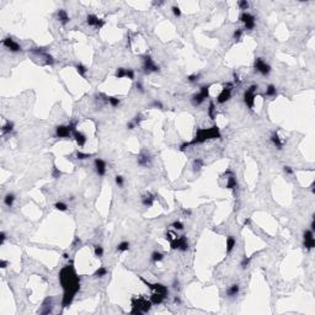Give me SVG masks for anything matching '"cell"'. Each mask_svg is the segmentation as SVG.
Listing matches in <instances>:
<instances>
[{
    "label": "cell",
    "instance_id": "22",
    "mask_svg": "<svg viewBox=\"0 0 315 315\" xmlns=\"http://www.w3.org/2000/svg\"><path fill=\"white\" fill-rule=\"evenodd\" d=\"M165 295H163V294H159V293H153L151 294V297H150V302H151V304H154V305H158V304H161L164 300H165Z\"/></svg>",
    "mask_w": 315,
    "mask_h": 315
},
{
    "label": "cell",
    "instance_id": "29",
    "mask_svg": "<svg viewBox=\"0 0 315 315\" xmlns=\"http://www.w3.org/2000/svg\"><path fill=\"white\" fill-rule=\"evenodd\" d=\"M106 275H107V268H106L105 266H101V267H99V268L95 271L94 277H96V278H102V277H105Z\"/></svg>",
    "mask_w": 315,
    "mask_h": 315
},
{
    "label": "cell",
    "instance_id": "12",
    "mask_svg": "<svg viewBox=\"0 0 315 315\" xmlns=\"http://www.w3.org/2000/svg\"><path fill=\"white\" fill-rule=\"evenodd\" d=\"M1 44L7 49V51H10L11 53H19V52H21L22 51V48H21V46L16 42V41H14L11 37H6V38H4L2 41H1Z\"/></svg>",
    "mask_w": 315,
    "mask_h": 315
},
{
    "label": "cell",
    "instance_id": "48",
    "mask_svg": "<svg viewBox=\"0 0 315 315\" xmlns=\"http://www.w3.org/2000/svg\"><path fill=\"white\" fill-rule=\"evenodd\" d=\"M61 175H62V173H61V171H58V169L54 166V169H53V177H54V178H57V177H59Z\"/></svg>",
    "mask_w": 315,
    "mask_h": 315
},
{
    "label": "cell",
    "instance_id": "25",
    "mask_svg": "<svg viewBox=\"0 0 315 315\" xmlns=\"http://www.w3.org/2000/svg\"><path fill=\"white\" fill-rule=\"evenodd\" d=\"M236 186H238V182H236V178L234 177L233 174H230V176L228 177V180H227V188H229V190H235L236 188Z\"/></svg>",
    "mask_w": 315,
    "mask_h": 315
},
{
    "label": "cell",
    "instance_id": "34",
    "mask_svg": "<svg viewBox=\"0 0 315 315\" xmlns=\"http://www.w3.org/2000/svg\"><path fill=\"white\" fill-rule=\"evenodd\" d=\"M94 252H95V256L100 259V257L104 256V247L101 245H95V247H94Z\"/></svg>",
    "mask_w": 315,
    "mask_h": 315
},
{
    "label": "cell",
    "instance_id": "56",
    "mask_svg": "<svg viewBox=\"0 0 315 315\" xmlns=\"http://www.w3.org/2000/svg\"><path fill=\"white\" fill-rule=\"evenodd\" d=\"M63 256H64V259H69V256H68V254H64V255H63Z\"/></svg>",
    "mask_w": 315,
    "mask_h": 315
},
{
    "label": "cell",
    "instance_id": "40",
    "mask_svg": "<svg viewBox=\"0 0 315 315\" xmlns=\"http://www.w3.org/2000/svg\"><path fill=\"white\" fill-rule=\"evenodd\" d=\"M250 261H251V257H246V256H244V259L241 260V263H240V266H241V268H243V270H245V268L249 267Z\"/></svg>",
    "mask_w": 315,
    "mask_h": 315
},
{
    "label": "cell",
    "instance_id": "21",
    "mask_svg": "<svg viewBox=\"0 0 315 315\" xmlns=\"http://www.w3.org/2000/svg\"><path fill=\"white\" fill-rule=\"evenodd\" d=\"M239 292H240V286H239L238 283H234V284H232V286L228 288L227 294H228V297L233 298V297H236V295L239 294Z\"/></svg>",
    "mask_w": 315,
    "mask_h": 315
},
{
    "label": "cell",
    "instance_id": "11",
    "mask_svg": "<svg viewBox=\"0 0 315 315\" xmlns=\"http://www.w3.org/2000/svg\"><path fill=\"white\" fill-rule=\"evenodd\" d=\"M232 86H233V84L232 83H228L223 89H222V91H220V94L217 96V102L218 104H225L227 101H229L230 100V97H232Z\"/></svg>",
    "mask_w": 315,
    "mask_h": 315
},
{
    "label": "cell",
    "instance_id": "50",
    "mask_svg": "<svg viewBox=\"0 0 315 315\" xmlns=\"http://www.w3.org/2000/svg\"><path fill=\"white\" fill-rule=\"evenodd\" d=\"M136 88H137V90L139 91V92H144V88H143V85H142V83H137V85H136Z\"/></svg>",
    "mask_w": 315,
    "mask_h": 315
},
{
    "label": "cell",
    "instance_id": "5",
    "mask_svg": "<svg viewBox=\"0 0 315 315\" xmlns=\"http://www.w3.org/2000/svg\"><path fill=\"white\" fill-rule=\"evenodd\" d=\"M76 131V122L73 121L70 122L68 126L61 124L56 128V137L58 138H69L70 136H73V132Z\"/></svg>",
    "mask_w": 315,
    "mask_h": 315
},
{
    "label": "cell",
    "instance_id": "39",
    "mask_svg": "<svg viewBox=\"0 0 315 315\" xmlns=\"http://www.w3.org/2000/svg\"><path fill=\"white\" fill-rule=\"evenodd\" d=\"M243 34H244V29H236V30L234 31V34H233V38H234L235 41H238V39L241 38Z\"/></svg>",
    "mask_w": 315,
    "mask_h": 315
},
{
    "label": "cell",
    "instance_id": "52",
    "mask_svg": "<svg viewBox=\"0 0 315 315\" xmlns=\"http://www.w3.org/2000/svg\"><path fill=\"white\" fill-rule=\"evenodd\" d=\"M0 236H1V244H4V243H5V240H6V234H5L4 232H1Z\"/></svg>",
    "mask_w": 315,
    "mask_h": 315
},
{
    "label": "cell",
    "instance_id": "20",
    "mask_svg": "<svg viewBox=\"0 0 315 315\" xmlns=\"http://www.w3.org/2000/svg\"><path fill=\"white\" fill-rule=\"evenodd\" d=\"M270 140H271V143L278 149V150H281V149H283V145H284V140L283 139H281L280 138V136H278V133L276 132V133H273L272 136H271V138H270Z\"/></svg>",
    "mask_w": 315,
    "mask_h": 315
},
{
    "label": "cell",
    "instance_id": "9",
    "mask_svg": "<svg viewBox=\"0 0 315 315\" xmlns=\"http://www.w3.org/2000/svg\"><path fill=\"white\" fill-rule=\"evenodd\" d=\"M208 96H209V86H202L200 92L192 96V104L195 106H200Z\"/></svg>",
    "mask_w": 315,
    "mask_h": 315
},
{
    "label": "cell",
    "instance_id": "49",
    "mask_svg": "<svg viewBox=\"0 0 315 315\" xmlns=\"http://www.w3.org/2000/svg\"><path fill=\"white\" fill-rule=\"evenodd\" d=\"M134 127H136V123H134L133 121H131V122L127 123V128H128V129H134Z\"/></svg>",
    "mask_w": 315,
    "mask_h": 315
},
{
    "label": "cell",
    "instance_id": "6",
    "mask_svg": "<svg viewBox=\"0 0 315 315\" xmlns=\"http://www.w3.org/2000/svg\"><path fill=\"white\" fill-rule=\"evenodd\" d=\"M239 20L244 24V30L251 31V30H254L255 26H256V19H255V16H254L252 14L247 12V11H243V12H241Z\"/></svg>",
    "mask_w": 315,
    "mask_h": 315
},
{
    "label": "cell",
    "instance_id": "18",
    "mask_svg": "<svg viewBox=\"0 0 315 315\" xmlns=\"http://www.w3.org/2000/svg\"><path fill=\"white\" fill-rule=\"evenodd\" d=\"M57 20H58L62 25H67L70 21V17L65 10L61 9V10H58V12H57Z\"/></svg>",
    "mask_w": 315,
    "mask_h": 315
},
{
    "label": "cell",
    "instance_id": "4",
    "mask_svg": "<svg viewBox=\"0 0 315 315\" xmlns=\"http://www.w3.org/2000/svg\"><path fill=\"white\" fill-rule=\"evenodd\" d=\"M151 302L143 298V297H138V298H133L132 299V313L133 314H144L148 313L151 308Z\"/></svg>",
    "mask_w": 315,
    "mask_h": 315
},
{
    "label": "cell",
    "instance_id": "30",
    "mask_svg": "<svg viewBox=\"0 0 315 315\" xmlns=\"http://www.w3.org/2000/svg\"><path fill=\"white\" fill-rule=\"evenodd\" d=\"M277 95V89L275 85L270 84L267 88H266V96H270V97H273Z\"/></svg>",
    "mask_w": 315,
    "mask_h": 315
},
{
    "label": "cell",
    "instance_id": "27",
    "mask_svg": "<svg viewBox=\"0 0 315 315\" xmlns=\"http://www.w3.org/2000/svg\"><path fill=\"white\" fill-rule=\"evenodd\" d=\"M203 165H205V161H203V159H201V158H197V159L193 161V165H192V168H193V171H195V173L200 171V170H201V168H203Z\"/></svg>",
    "mask_w": 315,
    "mask_h": 315
},
{
    "label": "cell",
    "instance_id": "10",
    "mask_svg": "<svg viewBox=\"0 0 315 315\" xmlns=\"http://www.w3.org/2000/svg\"><path fill=\"white\" fill-rule=\"evenodd\" d=\"M254 68L256 71H259L260 74H262L263 76H267L271 73V67L270 64H267L262 58H256L254 62Z\"/></svg>",
    "mask_w": 315,
    "mask_h": 315
},
{
    "label": "cell",
    "instance_id": "51",
    "mask_svg": "<svg viewBox=\"0 0 315 315\" xmlns=\"http://www.w3.org/2000/svg\"><path fill=\"white\" fill-rule=\"evenodd\" d=\"M182 213L186 215V217H190L191 214H192V212H191V209H182Z\"/></svg>",
    "mask_w": 315,
    "mask_h": 315
},
{
    "label": "cell",
    "instance_id": "47",
    "mask_svg": "<svg viewBox=\"0 0 315 315\" xmlns=\"http://www.w3.org/2000/svg\"><path fill=\"white\" fill-rule=\"evenodd\" d=\"M283 171H284V174H287V175H292V174L294 173V170H293L290 166H283Z\"/></svg>",
    "mask_w": 315,
    "mask_h": 315
},
{
    "label": "cell",
    "instance_id": "2",
    "mask_svg": "<svg viewBox=\"0 0 315 315\" xmlns=\"http://www.w3.org/2000/svg\"><path fill=\"white\" fill-rule=\"evenodd\" d=\"M219 138H222L220 129L218 128V126H213L210 128H200V129H197L195 138L188 143H190V145H196V144L205 143L206 140L219 139Z\"/></svg>",
    "mask_w": 315,
    "mask_h": 315
},
{
    "label": "cell",
    "instance_id": "42",
    "mask_svg": "<svg viewBox=\"0 0 315 315\" xmlns=\"http://www.w3.org/2000/svg\"><path fill=\"white\" fill-rule=\"evenodd\" d=\"M171 227H173L175 230H183V224H182L180 220H175V222L171 224Z\"/></svg>",
    "mask_w": 315,
    "mask_h": 315
},
{
    "label": "cell",
    "instance_id": "38",
    "mask_svg": "<svg viewBox=\"0 0 315 315\" xmlns=\"http://www.w3.org/2000/svg\"><path fill=\"white\" fill-rule=\"evenodd\" d=\"M126 70L124 68H118L115 73V76L118 78V79H122V78H126Z\"/></svg>",
    "mask_w": 315,
    "mask_h": 315
},
{
    "label": "cell",
    "instance_id": "43",
    "mask_svg": "<svg viewBox=\"0 0 315 315\" xmlns=\"http://www.w3.org/2000/svg\"><path fill=\"white\" fill-rule=\"evenodd\" d=\"M238 5H239V7L241 9V10H247L249 9V1H246V0H240V1H238Z\"/></svg>",
    "mask_w": 315,
    "mask_h": 315
},
{
    "label": "cell",
    "instance_id": "13",
    "mask_svg": "<svg viewBox=\"0 0 315 315\" xmlns=\"http://www.w3.org/2000/svg\"><path fill=\"white\" fill-rule=\"evenodd\" d=\"M303 245L307 250H312L315 247V239H314V232L313 230H305L303 234Z\"/></svg>",
    "mask_w": 315,
    "mask_h": 315
},
{
    "label": "cell",
    "instance_id": "1",
    "mask_svg": "<svg viewBox=\"0 0 315 315\" xmlns=\"http://www.w3.org/2000/svg\"><path fill=\"white\" fill-rule=\"evenodd\" d=\"M59 282L62 284L63 288V300H62V305L63 308L69 307L73 302V299L75 298L76 293L80 289V278L76 275L74 266H73V261H70V265L64 266L61 272H59Z\"/></svg>",
    "mask_w": 315,
    "mask_h": 315
},
{
    "label": "cell",
    "instance_id": "53",
    "mask_svg": "<svg viewBox=\"0 0 315 315\" xmlns=\"http://www.w3.org/2000/svg\"><path fill=\"white\" fill-rule=\"evenodd\" d=\"M153 106H155V107H159V108H163V105H161V102H159V101H154Z\"/></svg>",
    "mask_w": 315,
    "mask_h": 315
},
{
    "label": "cell",
    "instance_id": "26",
    "mask_svg": "<svg viewBox=\"0 0 315 315\" xmlns=\"http://www.w3.org/2000/svg\"><path fill=\"white\" fill-rule=\"evenodd\" d=\"M15 200H16V197H15L14 193H7V195L4 197V203H5L6 207H12Z\"/></svg>",
    "mask_w": 315,
    "mask_h": 315
},
{
    "label": "cell",
    "instance_id": "55",
    "mask_svg": "<svg viewBox=\"0 0 315 315\" xmlns=\"http://www.w3.org/2000/svg\"><path fill=\"white\" fill-rule=\"evenodd\" d=\"M174 300H175V303H177V304H180V303H181L180 298H177V297H176V298H175V299H174Z\"/></svg>",
    "mask_w": 315,
    "mask_h": 315
},
{
    "label": "cell",
    "instance_id": "14",
    "mask_svg": "<svg viewBox=\"0 0 315 315\" xmlns=\"http://www.w3.org/2000/svg\"><path fill=\"white\" fill-rule=\"evenodd\" d=\"M86 24H88L89 26H91V27H95V29H99V30H100V29L105 25V21L101 20V19H99V16H96V15H94V14H90V15L86 16Z\"/></svg>",
    "mask_w": 315,
    "mask_h": 315
},
{
    "label": "cell",
    "instance_id": "57",
    "mask_svg": "<svg viewBox=\"0 0 315 315\" xmlns=\"http://www.w3.org/2000/svg\"><path fill=\"white\" fill-rule=\"evenodd\" d=\"M249 223H250V219H247V220H245V222H244V224H249Z\"/></svg>",
    "mask_w": 315,
    "mask_h": 315
},
{
    "label": "cell",
    "instance_id": "37",
    "mask_svg": "<svg viewBox=\"0 0 315 315\" xmlns=\"http://www.w3.org/2000/svg\"><path fill=\"white\" fill-rule=\"evenodd\" d=\"M200 78H201V75L195 73V74H191V75L187 76V81H190V83H197L200 80Z\"/></svg>",
    "mask_w": 315,
    "mask_h": 315
},
{
    "label": "cell",
    "instance_id": "7",
    "mask_svg": "<svg viewBox=\"0 0 315 315\" xmlns=\"http://www.w3.org/2000/svg\"><path fill=\"white\" fill-rule=\"evenodd\" d=\"M256 91H257V85H251L245 92H244V101L246 106L252 110L255 105V97H256Z\"/></svg>",
    "mask_w": 315,
    "mask_h": 315
},
{
    "label": "cell",
    "instance_id": "33",
    "mask_svg": "<svg viewBox=\"0 0 315 315\" xmlns=\"http://www.w3.org/2000/svg\"><path fill=\"white\" fill-rule=\"evenodd\" d=\"M107 102L112 106V107H118V105L121 104V100L117 99V97H115V96H110V97H107Z\"/></svg>",
    "mask_w": 315,
    "mask_h": 315
},
{
    "label": "cell",
    "instance_id": "36",
    "mask_svg": "<svg viewBox=\"0 0 315 315\" xmlns=\"http://www.w3.org/2000/svg\"><path fill=\"white\" fill-rule=\"evenodd\" d=\"M76 159H79V160H85V159H89V158H91L92 155L91 154H86V153H83V151H76Z\"/></svg>",
    "mask_w": 315,
    "mask_h": 315
},
{
    "label": "cell",
    "instance_id": "44",
    "mask_svg": "<svg viewBox=\"0 0 315 315\" xmlns=\"http://www.w3.org/2000/svg\"><path fill=\"white\" fill-rule=\"evenodd\" d=\"M134 75H136V73H134V70L133 69L126 70V78H128L129 80H134Z\"/></svg>",
    "mask_w": 315,
    "mask_h": 315
},
{
    "label": "cell",
    "instance_id": "3",
    "mask_svg": "<svg viewBox=\"0 0 315 315\" xmlns=\"http://www.w3.org/2000/svg\"><path fill=\"white\" fill-rule=\"evenodd\" d=\"M166 240H169L170 246L173 250H180V251H187L188 250V240L185 235H173L170 232L165 235Z\"/></svg>",
    "mask_w": 315,
    "mask_h": 315
},
{
    "label": "cell",
    "instance_id": "31",
    "mask_svg": "<svg viewBox=\"0 0 315 315\" xmlns=\"http://www.w3.org/2000/svg\"><path fill=\"white\" fill-rule=\"evenodd\" d=\"M75 69L78 71V74L79 75H81L83 78H85L86 76V73H88V68L84 65V64H81V63H79V64H76V67H75Z\"/></svg>",
    "mask_w": 315,
    "mask_h": 315
},
{
    "label": "cell",
    "instance_id": "45",
    "mask_svg": "<svg viewBox=\"0 0 315 315\" xmlns=\"http://www.w3.org/2000/svg\"><path fill=\"white\" fill-rule=\"evenodd\" d=\"M171 10H173V14L175 15L176 17H180V16H181V9H180L178 6L174 5V6L171 7Z\"/></svg>",
    "mask_w": 315,
    "mask_h": 315
},
{
    "label": "cell",
    "instance_id": "15",
    "mask_svg": "<svg viewBox=\"0 0 315 315\" xmlns=\"http://www.w3.org/2000/svg\"><path fill=\"white\" fill-rule=\"evenodd\" d=\"M94 166H95V171L99 176H105L106 171H107V164H106L105 160L100 159V158H96L95 161H94Z\"/></svg>",
    "mask_w": 315,
    "mask_h": 315
},
{
    "label": "cell",
    "instance_id": "17",
    "mask_svg": "<svg viewBox=\"0 0 315 315\" xmlns=\"http://www.w3.org/2000/svg\"><path fill=\"white\" fill-rule=\"evenodd\" d=\"M73 137H74V139H75L76 144H78L79 146H84V145L86 144V142H88L86 136H85V134H83V133H81V132H79V131L73 132Z\"/></svg>",
    "mask_w": 315,
    "mask_h": 315
},
{
    "label": "cell",
    "instance_id": "35",
    "mask_svg": "<svg viewBox=\"0 0 315 315\" xmlns=\"http://www.w3.org/2000/svg\"><path fill=\"white\" fill-rule=\"evenodd\" d=\"M54 207H56V209L61 210V212L68 210V205L64 202H57V203H54Z\"/></svg>",
    "mask_w": 315,
    "mask_h": 315
},
{
    "label": "cell",
    "instance_id": "32",
    "mask_svg": "<svg viewBox=\"0 0 315 315\" xmlns=\"http://www.w3.org/2000/svg\"><path fill=\"white\" fill-rule=\"evenodd\" d=\"M129 246H131V244H129L128 241H121V243L117 245V251H118V252L128 251V250H129Z\"/></svg>",
    "mask_w": 315,
    "mask_h": 315
},
{
    "label": "cell",
    "instance_id": "46",
    "mask_svg": "<svg viewBox=\"0 0 315 315\" xmlns=\"http://www.w3.org/2000/svg\"><path fill=\"white\" fill-rule=\"evenodd\" d=\"M214 111H215V108H214V104H213V102H210L209 108H208V115H209L210 118H214Z\"/></svg>",
    "mask_w": 315,
    "mask_h": 315
},
{
    "label": "cell",
    "instance_id": "54",
    "mask_svg": "<svg viewBox=\"0 0 315 315\" xmlns=\"http://www.w3.org/2000/svg\"><path fill=\"white\" fill-rule=\"evenodd\" d=\"M0 265H1V268H6V265H7V262H6V261H4V260H2V261H1V263H0Z\"/></svg>",
    "mask_w": 315,
    "mask_h": 315
},
{
    "label": "cell",
    "instance_id": "28",
    "mask_svg": "<svg viewBox=\"0 0 315 315\" xmlns=\"http://www.w3.org/2000/svg\"><path fill=\"white\" fill-rule=\"evenodd\" d=\"M164 259V254L163 252H160V251H154L153 254H151V256H150V260L153 261V262H160L161 260Z\"/></svg>",
    "mask_w": 315,
    "mask_h": 315
},
{
    "label": "cell",
    "instance_id": "16",
    "mask_svg": "<svg viewBox=\"0 0 315 315\" xmlns=\"http://www.w3.org/2000/svg\"><path fill=\"white\" fill-rule=\"evenodd\" d=\"M150 164H151V158H150V155H149L148 153L143 151L139 156H138V165L142 166V168H148V166H150Z\"/></svg>",
    "mask_w": 315,
    "mask_h": 315
},
{
    "label": "cell",
    "instance_id": "41",
    "mask_svg": "<svg viewBox=\"0 0 315 315\" xmlns=\"http://www.w3.org/2000/svg\"><path fill=\"white\" fill-rule=\"evenodd\" d=\"M115 181H116V185H117L118 187H122V186L124 185V178H123V176L117 175L115 177Z\"/></svg>",
    "mask_w": 315,
    "mask_h": 315
},
{
    "label": "cell",
    "instance_id": "24",
    "mask_svg": "<svg viewBox=\"0 0 315 315\" xmlns=\"http://www.w3.org/2000/svg\"><path fill=\"white\" fill-rule=\"evenodd\" d=\"M12 131H14V123L10 122V121H6V123L1 127V133H2V136L12 133Z\"/></svg>",
    "mask_w": 315,
    "mask_h": 315
},
{
    "label": "cell",
    "instance_id": "19",
    "mask_svg": "<svg viewBox=\"0 0 315 315\" xmlns=\"http://www.w3.org/2000/svg\"><path fill=\"white\" fill-rule=\"evenodd\" d=\"M154 201H155V197H154V195H151L150 192H148V193H145L143 197H142V203H143V206L144 207H151L153 205H154Z\"/></svg>",
    "mask_w": 315,
    "mask_h": 315
},
{
    "label": "cell",
    "instance_id": "8",
    "mask_svg": "<svg viewBox=\"0 0 315 315\" xmlns=\"http://www.w3.org/2000/svg\"><path fill=\"white\" fill-rule=\"evenodd\" d=\"M160 70V67L154 63L150 56H144L143 57V71L144 74H150V73H156Z\"/></svg>",
    "mask_w": 315,
    "mask_h": 315
},
{
    "label": "cell",
    "instance_id": "23",
    "mask_svg": "<svg viewBox=\"0 0 315 315\" xmlns=\"http://www.w3.org/2000/svg\"><path fill=\"white\" fill-rule=\"evenodd\" d=\"M235 246H236V239H235L234 236L229 235V236L227 238V254H230V252L234 250Z\"/></svg>",
    "mask_w": 315,
    "mask_h": 315
}]
</instances>
